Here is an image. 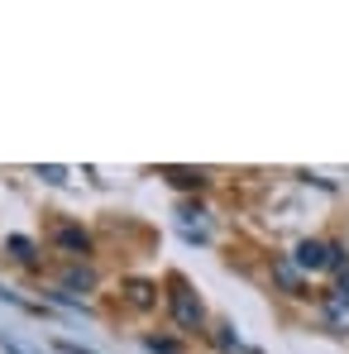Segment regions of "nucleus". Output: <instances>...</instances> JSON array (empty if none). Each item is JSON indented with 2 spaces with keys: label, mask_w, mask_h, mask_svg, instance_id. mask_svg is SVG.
I'll return each instance as SVG.
<instances>
[{
  "label": "nucleus",
  "mask_w": 349,
  "mask_h": 354,
  "mask_svg": "<svg viewBox=\"0 0 349 354\" xmlns=\"http://www.w3.org/2000/svg\"><path fill=\"white\" fill-rule=\"evenodd\" d=\"M292 263L301 268V273H321V268H345V254H340V244H326V239H301L296 244V254H292Z\"/></svg>",
  "instance_id": "obj_1"
},
{
  "label": "nucleus",
  "mask_w": 349,
  "mask_h": 354,
  "mask_svg": "<svg viewBox=\"0 0 349 354\" xmlns=\"http://www.w3.org/2000/svg\"><path fill=\"white\" fill-rule=\"evenodd\" d=\"M168 306H173V321L182 326V330H196L201 321H206V311H201V297L191 292L182 278L173 283V292H168Z\"/></svg>",
  "instance_id": "obj_2"
},
{
  "label": "nucleus",
  "mask_w": 349,
  "mask_h": 354,
  "mask_svg": "<svg viewBox=\"0 0 349 354\" xmlns=\"http://www.w3.org/2000/svg\"><path fill=\"white\" fill-rule=\"evenodd\" d=\"M321 316H326V326H330L335 335H349V297L326 292L321 297Z\"/></svg>",
  "instance_id": "obj_3"
},
{
  "label": "nucleus",
  "mask_w": 349,
  "mask_h": 354,
  "mask_svg": "<svg viewBox=\"0 0 349 354\" xmlns=\"http://www.w3.org/2000/svg\"><path fill=\"white\" fill-rule=\"evenodd\" d=\"M58 244H62V249H72V254H86V249H91V239L82 235L77 225H62V230H58Z\"/></svg>",
  "instance_id": "obj_4"
},
{
  "label": "nucleus",
  "mask_w": 349,
  "mask_h": 354,
  "mask_svg": "<svg viewBox=\"0 0 349 354\" xmlns=\"http://www.w3.org/2000/svg\"><path fill=\"white\" fill-rule=\"evenodd\" d=\"M62 283H67V288H96V273H91V268H67Z\"/></svg>",
  "instance_id": "obj_5"
},
{
  "label": "nucleus",
  "mask_w": 349,
  "mask_h": 354,
  "mask_svg": "<svg viewBox=\"0 0 349 354\" xmlns=\"http://www.w3.org/2000/svg\"><path fill=\"white\" fill-rule=\"evenodd\" d=\"M278 278H283V283H287L292 292H296V288H301V278H296V263H287V259H283V263H278Z\"/></svg>",
  "instance_id": "obj_6"
},
{
  "label": "nucleus",
  "mask_w": 349,
  "mask_h": 354,
  "mask_svg": "<svg viewBox=\"0 0 349 354\" xmlns=\"http://www.w3.org/2000/svg\"><path fill=\"white\" fill-rule=\"evenodd\" d=\"M10 249H15L19 259H34V244H29L24 235H10Z\"/></svg>",
  "instance_id": "obj_7"
},
{
  "label": "nucleus",
  "mask_w": 349,
  "mask_h": 354,
  "mask_svg": "<svg viewBox=\"0 0 349 354\" xmlns=\"http://www.w3.org/2000/svg\"><path fill=\"white\" fill-rule=\"evenodd\" d=\"M39 177H48V182H67V173H62V168H39Z\"/></svg>",
  "instance_id": "obj_8"
},
{
  "label": "nucleus",
  "mask_w": 349,
  "mask_h": 354,
  "mask_svg": "<svg viewBox=\"0 0 349 354\" xmlns=\"http://www.w3.org/2000/svg\"><path fill=\"white\" fill-rule=\"evenodd\" d=\"M340 297H349V268H340V288H335Z\"/></svg>",
  "instance_id": "obj_9"
}]
</instances>
